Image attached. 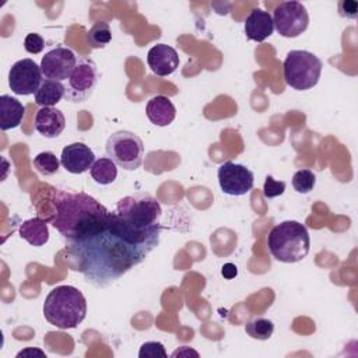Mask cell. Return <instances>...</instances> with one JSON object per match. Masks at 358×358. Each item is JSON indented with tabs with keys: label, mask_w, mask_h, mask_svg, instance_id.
Returning a JSON list of instances; mask_svg holds the SVG:
<instances>
[{
	"label": "cell",
	"mask_w": 358,
	"mask_h": 358,
	"mask_svg": "<svg viewBox=\"0 0 358 358\" xmlns=\"http://www.w3.org/2000/svg\"><path fill=\"white\" fill-rule=\"evenodd\" d=\"M31 354H38V355H41V357H46V354L43 352V351H41V350H36V348H27V350H22V351H20L18 354H17V358H20V357H25V355H31Z\"/></svg>",
	"instance_id": "cell-32"
},
{
	"label": "cell",
	"mask_w": 358,
	"mask_h": 358,
	"mask_svg": "<svg viewBox=\"0 0 358 358\" xmlns=\"http://www.w3.org/2000/svg\"><path fill=\"white\" fill-rule=\"evenodd\" d=\"M158 243L133 232L112 211L102 229L66 246L77 262L76 270L94 287L105 288L140 264Z\"/></svg>",
	"instance_id": "cell-1"
},
{
	"label": "cell",
	"mask_w": 358,
	"mask_h": 358,
	"mask_svg": "<svg viewBox=\"0 0 358 358\" xmlns=\"http://www.w3.org/2000/svg\"><path fill=\"white\" fill-rule=\"evenodd\" d=\"M274 29L284 38H296L306 31L309 14L299 1H281L273 11Z\"/></svg>",
	"instance_id": "cell-9"
},
{
	"label": "cell",
	"mask_w": 358,
	"mask_h": 358,
	"mask_svg": "<svg viewBox=\"0 0 358 358\" xmlns=\"http://www.w3.org/2000/svg\"><path fill=\"white\" fill-rule=\"evenodd\" d=\"M190 355L199 357V352L194 351V350H192L190 347H186V345H183V347H180V348H178L176 351L172 352V357H190Z\"/></svg>",
	"instance_id": "cell-31"
},
{
	"label": "cell",
	"mask_w": 358,
	"mask_h": 358,
	"mask_svg": "<svg viewBox=\"0 0 358 358\" xmlns=\"http://www.w3.org/2000/svg\"><path fill=\"white\" fill-rule=\"evenodd\" d=\"M43 74L32 59L17 60L8 71V85L15 95H31L39 90Z\"/></svg>",
	"instance_id": "cell-11"
},
{
	"label": "cell",
	"mask_w": 358,
	"mask_h": 358,
	"mask_svg": "<svg viewBox=\"0 0 358 358\" xmlns=\"http://www.w3.org/2000/svg\"><path fill=\"white\" fill-rule=\"evenodd\" d=\"M112 41V31L108 22L98 21L87 32V42L92 49H102Z\"/></svg>",
	"instance_id": "cell-22"
},
{
	"label": "cell",
	"mask_w": 358,
	"mask_h": 358,
	"mask_svg": "<svg viewBox=\"0 0 358 358\" xmlns=\"http://www.w3.org/2000/svg\"><path fill=\"white\" fill-rule=\"evenodd\" d=\"M316 185V176L310 169H299L292 176V186L295 192L306 194L313 190Z\"/></svg>",
	"instance_id": "cell-25"
},
{
	"label": "cell",
	"mask_w": 358,
	"mask_h": 358,
	"mask_svg": "<svg viewBox=\"0 0 358 358\" xmlns=\"http://www.w3.org/2000/svg\"><path fill=\"white\" fill-rule=\"evenodd\" d=\"M74 52L66 46H56L42 56L41 70L46 80L64 81L67 80L77 66Z\"/></svg>",
	"instance_id": "cell-12"
},
{
	"label": "cell",
	"mask_w": 358,
	"mask_h": 358,
	"mask_svg": "<svg viewBox=\"0 0 358 358\" xmlns=\"http://www.w3.org/2000/svg\"><path fill=\"white\" fill-rule=\"evenodd\" d=\"M64 94H66V87L62 81L43 80L39 90L35 94V102L42 108L55 106L64 98Z\"/></svg>",
	"instance_id": "cell-20"
},
{
	"label": "cell",
	"mask_w": 358,
	"mask_h": 358,
	"mask_svg": "<svg viewBox=\"0 0 358 358\" xmlns=\"http://www.w3.org/2000/svg\"><path fill=\"white\" fill-rule=\"evenodd\" d=\"M322 60L308 50H289L282 64L284 81L296 91L313 88L320 78Z\"/></svg>",
	"instance_id": "cell-6"
},
{
	"label": "cell",
	"mask_w": 358,
	"mask_h": 358,
	"mask_svg": "<svg viewBox=\"0 0 358 358\" xmlns=\"http://www.w3.org/2000/svg\"><path fill=\"white\" fill-rule=\"evenodd\" d=\"M52 227L67 241H83L102 229L110 211L98 200L84 192L56 187L52 194Z\"/></svg>",
	"instance_id": "cell-2"
},
{
	"label": "cell",
	"mask_w": 358,
	"mask_h": 358,
	"mask_svg": "<svg viewBox=\"0 0 358 358\" xmlns=\"http://www.w3.org/2000/svg\"><path fill=\"white\" fill-rule=\"evenodd\" d=\"M245 34L249 41L263 42L274 32L273 17L263 8H253L245 20Z\"/></svg>",
	"instance_id": "cell-15"
},
{
	"label": "cell",
	"mask_w": 358,
	"mask_h": 358,
	"mask_svg": "<svg viewBox=\"0 0 358 358\" xmlns=\"http://www.w3.org/2000/svg\"><path fill=\"white\" fill-rule=\"evenodd\" d=\"M145 115L152 124L165 127L175 120L176 108L168 96L155 95L147 102Z\"/></svg>",
	"instance_id": "cell-17"
},
{
	"label": "cell",
	"mask_w": 358,
	"mask_h": 358,
	"mask_svg": "<svg viewBox=\"0 0 358 358\" xmlns=\"http://www.w3.org/2000/svg\"><path fill=\"white\" fill-rule=\"evenodd\" d=\"M338 13L345 18H357L358 15V3L354 0H341L338 1Z\"/></svg>",
	"instance_id": "cell-29"
},
{
	"label": "cell",
	"mask_w": 358,
	"mask_h": 358,
	"mask_svg": "<svg viewBox=\"0 0 358 358\" xmlns=\"http://www.w3.org/2000/svg\"><path fill=\"white\" fill-rule=\"evenodd\" d=\"M140 358H166L168 354L165 351V347L159 341H145L141 344L138 350Z\"/></svg>",
	"instance_id": "cell-26"
},
{
	"label": "cell",
	"mask_w": 358,
	"mask_h": 358,
	"mask_svg": "<svg viewBox=\"0 0 358 358\" xmlns=\"http://www.w3.org/2000/svg\"><path fill=\"white\" fill-rule=\"evenodd\" d=\"M43 48H45V41H43V38L39 34L31 32V34H28L25 36V39H24V49L28 53L38 55V53H41L43 50Z\"/></svg>",
	"instance_id": "cell-28"
},
{
	"label": "cell",
	"mask_w": 358,
	"mask_h": 358,
	"mask_svg": "<svg viewBox=\"0 0 358 358\" xmlns=\"http://www.w3.org/2000/svg\"><path fill=\"white\" fill-rule=\"evenodd\" d=\"M98 83L96 64L90 57H83L77 62L76 69L67 78L64 99L73 103L85 102L94 92Z\"/></svg>",
	"instance_id": "cell-8"
},
{
	"label": "cell",
	"mask_w": 358,
	"mask_h": 358,
	"mask_svg": "<svg viewBox=\"0 0 358 358\" xmlns=\"http://www.w3.org/2000/svg\"><path fill=\"white\" fill-rule=\"evenodd\" d=\"M94 162L95 154L84 143H73L62 150L60 164L70 173H84L91 169Z\"/></svg>",
	"instance_id": "cell-13"
},
{
	"label": "cell",
	"mask_w": 358,
	"mask_h": 358,
	"mask_svg": "<svg viewBox=\"0 0 358 358\" xmlns=\"http://www.w3.org/2000/svg\"><path fill=\"white\" fill-rule=\"evenodd\" d=\"M271 256L282 263H296L305 259L310 249L306 227L298 221H282L271 228L267 236Z\"/></svg>",
	"instance_id": "cell-5"
},
{
	"label": "cell",
	"mask_w": 358,
	"mask_h": 358,
	"mask_svg": "<svg viewBox=\"0 0 358 358\" xmlns=\"http://www.w3.org/2000/svg\"><path fill=\"white\" fill-rule=\"evenodd\" d=\"M34 168L43 176H52L55 175L59 168H60V161L57 159V157L52 152V151H43V152H39L34 161Z\"/></svg>",
	"instance_id": "cell-24"
},
{
	"label": "cell",
	"mask_w": 358,
	"mask_h": 358,
	"mask_svg": "<svg viewBox=\"0 0 358 358\" xmlns=\"http://www.w3.org/2000/svg\"><path fill=\"white\" fill-rule=\"evenodd\" d=\"M18 234L32 246H43L49 241L48 222L39 217H34L21 222Z\"/></svg>",
	"instance_id": "cell-19"
},
{
	"label": "cell",
	"mask_w": 358,
	"mask_h": 358,
	"mask_svg": "<svg viewBox=\"0 0 358 358\" xmlns=\"http://www.w3.org/2000/svg\"><path fill=\"white\" fill-rule=\"evenodd\" d=\"M285 182L275 180L271 175H267L263 185V196L266 199H274L277 196H281L285 192Z\"/></svg>",
	"instance_id": "cell-27"
},
{
	"label": "cell",
	"mask_w": 358,
	"mask_h": 358,
	"mask_svg": "<svg viewBox=\"0 0 358 358\" xmlns=\"http://www.w3.org/2000/svg\"><path fill=\"white\" fill-rule=\"evenodd\" d=\"M119 220L136 234L159 241L162 208L159 201L148 193H136L122 197L115 208Z\"/></svg>",
	"instance_id": "cell-3"
},
{
	"label": "cell",
	"mask_w": 358,
	"mask_h": 358,
	"mask_svg": "<svg viewBox=\"0 0 358 358\" xmlns=\"http://www.w3.org/2000/svg\"><path fill=\"white\" fill-rule=\"evenodd\" d=\"M25 115V106L15 98L10 95L0 96V129L7 131L15 129L21 124Z\"/></svg>",
	"instance_id": "cell-18"
},
{
	"label": "cell",
	"mask_w": 358,
	"mask_h": 358,
	"mask_svg": "<svg viewBox=\"0 0 358 358\" xmlns=\"http://www.w3.org/2000/svg\"><path fill=\"white\" fill-rule=\"evenodd\" d=\"M66 127L63 112L55 106L41 108L35 115V129L39 134L48 138L57 137Z\"/></svg>",
	"instance_id": "cell-16"
},
{
	"label": "cell",
	"mask_w": 358,
	"mask_h": 358,
	"mask_svg": "<svg viewBox=\"0 0 358 358\" xmlns=\"http://www.w3.org/2000/svg\"><path fill=\"white\" fill-rule=\"evenodd\" d=\"M246 334L255 340H268L274 333V323L266 317H255L245 326Z\"/></svg>",
	"instance_id": "cell-23"
},
{
	"label": "cell",
	"mask_w": 358,
	"mask_h": 358,
	"mask_svg": "<svg viewBox=\"0 0 358 358\" xmlns=\"http://www.w3.org/2000/svg\"><path fill=\"white\" fill-rule=\"evenodd\" d=\"M221 192L228 196H245L255 185L253 172L242 164L227 161L217 171Z\"/></svg>",
	"instance_id": "cell-10"
},
{
	"label": "cell",
	"mask_w": 358,
	"mask_h": 358,
	"mask_svg": "<svg viewBox=\"0 0 358 358\" xmlns=\"http://www.w3.org/2000/svg\"><path fill=\"white\" fill-rule=\"evenodd\" d=\"M90 175L92 180L98 185H110L117 178V165L108 157H102L95 159L90 169Z\"/></svg>",
	"instance_id": "cell-21"
},
{
	"label": "cell",
	"mask_w": 358,
	"mask_h": 358,
	"mask_svg": "<svg viewBox=\"0 0 358 358\" xmlns=\"http://www.w3.org/2000/svg\"><path fill=\"white\" fill-rule=\"evenodd\" d=\"M108 158L126 171L140 168L144 157L143 140L133 131L119 130L109 136L105 144Z\"/></svg>",
	"instance_id": "cell-7"
},
{
	"label": "cell",
	"mask_w": 358,
	"mask_h": 358,
	"mask_svg": "<svg viewBox=\"0 0 358 358\" xmlns=\"http://www.w3.org/2000/svg\"><path fill=\"white\" fill-rule=\"evenodd\" d=\"M87 315V301L73 285L55 287L45 298L43 316L55 327L76 329Z\"/></svg>",
	"instance_id": "cell-4"
},
{
	"label": "cell",
	"mask_w": 358,
	"mask_h": 358,
	"mask_svg": "<svg viewBox=\"0 0 358 358\" xmlns=\"http://www.w3.org/2000/svg\"><path fill=\"white\" fill-rule=\"evenodd\" d=\"M147 63L155 76L166 77L179 67V55L172 46L157 43L148 50Z\"/></svg>",
	"instance_id": "cell-14"
},
{
	"label": "cell",
	"mask_w": 358,
	"mask_h": 358,
	"mask_svg": "<svg viewBox=\"0 0 358 358\" xmlns=\"http://www.w3.org/2000/svg\"><path fill=\"white\" fill-rule=\"evenodd\" d=\"M221 274H222V275H224V278H227V280L234 278V277L238 274L236 266H235V264H232V263H227V264H224V266H222V268H221Z\"/></svg>",
	"instance_id": "cell-30"
}]
</instances>
